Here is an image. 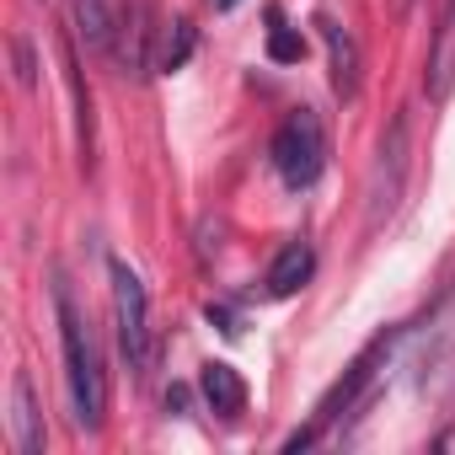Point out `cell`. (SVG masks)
Wrapping results in <instances>:
<instances>
[{
  "label": "cell",
  "instance_id": "4",
  "mask_svg": "<svg viewBox=\"0 0 455 455\" xmlns=\"http://www.w3.org/2000/svg\"><path fill=\"white\" fill-rule=\"evenodd\" d=\"M386 348H391V332H386V338H375V343H370V348L348 364V375H343V380L322 396V407H316L311 428H295V434L284 439V450H290V455H295V450H306V444H316V439H322V434H327V428H332V423L354 407V402H359V391L375 380V364H380V354H386Z\"/></svg>",
  "mask_w": 455,
  "mask_h": 455
},
{
  "label": "cell",
  "instance_id": "5",
  "mask_svg": "<svg viewBox=\"0 0 455 455\" xmlns=\"http://www.w3.org/2000/svg\"><path fill=\"white\" fill-rule=\"evenodd\" d=\"M113 316H118V348L129 370L145 375L150 370V306H145V284L124 263H113Z\"/></svg>",
  "mask_w": 455,
  "mask_h": 455
},
{
  "label": "cell",
  "instance_id": "8",
  "mask_svg": "<svg viewBox=\"0 0 455 455\" xmlns=\"http://www.w3.org/2000/svg\"><path fill=\"white\" fill-rule=\"evenodd\" d=\"M423 86H428L434 102H444V97L455 92V0L444 6V17H439V33H434V49H428V76H423Z\"/></svg>",
  "mask_w": 455,
  "mask_h": 455
},
{
  "label": "cell",
  "instance_id": "15",
  "mask_svg": "<svg viewBox=\"0 0 455 455\" xmlns=\"http://www.w3.org/2000/svg\"><path fill=\"white\" fill-rule=\"evenodd\" d=\"M12 65H17V81H22V86H33V81H38L33 49H28V38H22V33H12Z\"/></svg>",
  "mask_w": 455,
  "mask_h": 455
},
{
  "label": "cell",
  "instance_id": "9",
  "mask_svg": "<svg viewBox=\"0 0 455 455\" xmlns=\"http://www.w3.org/2000/svg\"><path fill=\"white\" fill-rule=\"evenodd\" d=\"M12 439L22 455H38L44 450V412H38V396H33V380L17 370L12 375Z\"/></svg>",
  "mask_w": 455,
  "mask_h": 455
},
{
  "label": "cell",
  "instance_id": "14",
  "mask_svg": "<svg viewBox=\"0 0 455 455\" xmlns=\"http://www.w3.org/2000/svg\"><path fill=\"white\" fill-rule=\"evenodd\" d=\"M268 60L274 65H300L306 60V38L284 28V12L279 6H268Z\"/></svg>",
  "mask_w": 455,
  "mask_h": 455
},
{
  "label": "cell",
  "instance_id": "7",
  "mask_svg": "<svg viewBox=\"0 0 455 455\" xmlns=\"http://www.w3.org/2000/svg\"><path fill=\"white\" fill-rule=\"evenodd\" d=\"M316 28H322V44H327V70H332V92L348 102V97H359V44H354V33L348 28H338L332 17H316Z\"/></svg>",
  "mask_w": 455,
  "mask_h": 455
},
{
  "label": "cell",
  "instance_id": "1",
  "mask_svg": "<svg viewBox=\"0 0 455 455\" xmlns=\"http://www.w3.org/2000/svg\"><path fill=\"white\" fill-rule=\"evenodd\" d=\"M54 311H60V343H65V380H70V402H76V423L81 428H102L108 418V380H102V359H97V343L70 300L65 284H54Z\"/></svg>",
  "mask_w": 455,
  "mask_h": 455
},
{
  "label": "cell",
  "instance_id": "10",
  "mask_svg": "<svg viewBox=\"0 0 455 455\" xmlns=\"http://www.w3.org/2000/svg\"><path fill=\"white\" fill-rule=\"evenodd\" d=\"M70 22L81 33V44L92 54H113V38H118V12L108 0H70Z\"/></svg>",
  "mask_w": 455,
  "mask_h": 455
},
{
  "label": "cell",
  "instance_id": "6",
  "mask_svg": "<svg viewBox=\"0 0 455 455\" xmlns=\"http://www.w3.org/2000/svg\"><path fill=\"white\" fill-rule=\"evenodd\" d=\"M150 33H156V28H150V17H145L140 0L118 12L113 60H118V70H124V76H145V65H156V60H150Z\"/></svg>",
  "mask_w": 455,
  "mask_h": 455
},
{
  "label": "cell",
  "instance_id": "12",
  "mask_svg": "<svg viewBox=\"0 0 455 455\" xmlns=\"http://www.w3.org/2000/svg\"><path fill=\"white\" fill-rule=\"evenodd\" d=\"M311 274H316V252H311L306 242H290V247L274 258V268H268V295L284 300V295H295Z\"/></svg>",
  "mask_w": 455,
  "mask_h": 455
},
{
  "label": "cell",
  "instance_id": "13",
  "mask_svg": "<svg viewBox=\"0 0 455 455\" xmlns=\"http://www.w3.org/2000/svg\"><path fill=\"white\" fill-rule=\"evenodd\" d=\"M193 44H198V38H193V22H188V17H177L172 28H161V44H156V70H166V76H172V70H182V65L193 60Z\"/></svg>",
  "mask_w": 455,
  "mask_h": 455
},
{
  "label": "cell",
  "instance_id": "2",
  "mask_svg": "<svg viewBox=\"0 0 455 455\" xmlns=\"http://www.w3.org/2000/svg\"><path fill=\"white\" fill-rule=\"evenodd\" d=\"M407 161H412V124H407V113H396L386 140H380V150H375L370 188H364V225L370 231L380 220H391V209L402 198V182H407Z\"/></svg>",
  "mask_w": 455,
  "mask_h": 455
},
{
  "label": "cell",
  "instance_id": "3",
  "mask_svg": "<svg viewBox=\"0 0 455 455\" xmlns=\"http://www.w3.org/2000/svg\"><path fill=\"white\" fill-rule=\"evenodd\" d=\"M274 166L290 188H311L327 166V134H322V118L311 108H295L279 134H274Z\"/></svg>",
  "mask_w": 455,
  "mask_h": 455
},
{
  "label": "cell",
  "instance_id": "11",
  "mask_svg": "<svg viewBox=\"0 0 455 455\" xmlns=\"http://www.w3.org/2000/svg\"><path fill=\"white\" fill-rule=\"evenodd\" d=\"M198 391H204V402H209L214 412H225V418H236V412L247 407V386H242V375H236L231 364H220V359H209V364H204Z\"/></svg>",
  "mask_w": 455,
  "mask_h": 455
},
{
  "label": "cell",
  "instance_id": "16",
  "mask_svg": "<svg viewBox=\"0 0 455 455\" xmlns=\"http://www.w3.org/2000/svg\"><path fill=\"white\" fill-rule=\"evenodd\" d=\"M396 6H412V0H396Z\"/></svg>",
  "mask_w": 455,
  "mask_h": 455
}]
</instances>
